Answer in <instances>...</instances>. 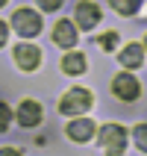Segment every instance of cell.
I'll use <instances>...</instances> for the list:
<instances>
[{"mask_svg": "<svg viewBox=\"0 0 147 156\" xmlns=\"http://www.w3.org/2000/svg\"><path fill=\"white\" fill-rule=\"evenodd\" d=\"M97 141H100V147H103L106 156H121L124 147H127V130L118 127V124H103Z\"/></svg>", "mask_w": 147, "mask_h": 156, "instance_id": "obj_1", "label": "cell"}, {"mask_svg": "<svg viewBox=\"0 0 147 156\" xmlns=\"http://www.w3.org/2000/svg\"><path fill=\"white\" fill-rule=\"evenodd\" d=\"M88 109H91V91L88 88H71L59 103V112L68 115V118H77V115L88 112Z\"/></svg>", "mask_w": 147, "mask_h": 156, "instance_id": "obj_2", "label": "cell"}, {"mask_svg": "<svg viewBox=\"0 0 147 156\" xmlns=\"http://www.w3.org/2000/svg\"><path fill=\"white\" fill-rule=\"evenodd\" d=\"M12 30H18L26 38H33V35L41 33V18L35 15L33 9H18L15 15H12Z\"/></svg>", "mask_w": 147, "mask_h": 156, "instance_id": "obj_3", "label": "cell"}, {"mask_svg": "<svg viewBox=\"0 0 147 156\" xmlns=\"http://www.w3.org/2000/svg\"><path fill=\"white\" fill-rule=\"evenodd\" d=\"M112 91L118 100H127V103H132V100H138V83H135V77H130V74H121V77L112 80Z\"/></svg>", "mask_w": 147, "mask_h": 156, "instance_id": "obj_4", "label": "cell"}, {"mask_svg": "<svg viewBox=\"0 0 147 156\" xmlns=\"http://www.w3.org/2000/svg\"><path fill=\"white\" fill-rule=\"evenodd\" d=\"M97 21H100V6H94L91 0L77 3V27L79 30H94Z\"/></svg>", "mask_w": 147, "mask_h": 156, "instance_id": "obj_5", "label": "cell"}, {"mask_svg": "<svg viewBox=\"0 0 147 156\" xmlns=\"http://www.w3.org/2000/svg\"><path fill=\"white\" fill-rule=\"evenodd\" d=\"M15 62H18V68H24V71H35L38 62H41V50L33 47V44H18L15 47Z\"/></svg>", "mask_w": 147, "mask_h": 156, "instance_id": "obj_6", "label": "cell"}, {"mask_svg": "<svg viewBox=\"0 0 147 156\" xmlns=\"http://www.w3.org/2000/svg\"><path fill=\"white\" fill-rule=\"evenodd\" d=\"M94 121H88V118H74V121L68 124V139L71 141H88L91 136H94Z\"/></svg>", "mask_w": 147, "mask_h": 156, "instance_id": "obj_7", "label": "cell"}, {"mask_svg": "<svg viewBox=\"0 0 147 156\" xmlns=\"http://www.w3.org/2000/svg\"><path fill=\"white\" fill-rule=\"evenodd\" d=\"M18 124L38 127V124H41V106L35 103V100H24V103L18 106Z\"/></svg>", "mask_w": 147, "mask_h": 156, "instance_id": "obj_8", "label": "cell"}, {"mask_svg": "<svg viewBox=\"0 0 147 156\" xmlns=\"http://www.w3.org/2000/svg\"><path fill=\"white\" fill-rule=\"evenodd\" d=\"M53 41L59 44V47H74L77 44V27L71 24V21H59V24L53 27Z\"/></svg>", "mask_w": 147, "mask_h": 156, "instance_id": "obj_9", "label": "cell"}, {"mask_svg": "<svg viewBox=\"0 0 147 156\" xmlns=\"http://www.w3.org/2000/svg\"><path fill=\"white\" fill-rule=\"evenodd\" d=\"M141 62H144V47H141V44H127V47L121 50V65L138 68Z\"/></svg>", "mask_w": 147, "mask_h": 156, "instance_id": "obj_10", "label": "cell"}, {"mask_svg": "<svg viewBox=\"0 0 147 156\" xmlns=\"http://www.w3.org/2000/svg\"><path fill=\"white\" fill-rule=\"evenodd\" d=\"M62 71H65V74H82V71H86L82 53H68V56L62 59Z\"/></svg>", "mask_w": 147, "mask_h": 156, "instance_id": "obj_11", "label": "cell"}, {"mask_svg": "<svg viewBox=\"0 0 147 156\" xmlns=\"http://www.w3.org/2000/svg\"><path fill=\"white\" fill-rule=\"evenodd\" d=\"M121 15H135L138 12V6H141V0H109Z\"/></svg>", "mask_w": 147, "mask_h": 156, "instance_id": "obj_12", "label": "cell"}, {"mask_svg": "<svg viewBox=\"0 0 147 156\" xmlns=\"http://www.w3.org/2000/svg\"><path fill=\"white\" fill-rule=\"evenodd\" d=\"M135 144L147 153V124H138V127H135Z\"/></svg>", "mask_w": 147, "mask_h": 156, "instance_id": "obj_13", "label": "cell"}, {"mask_svg": "<svg viewBox=\"0 0 147 156\" xmlns=\"http://www.w3.org/2000/svg\"><path fill=\"white\" fill-rule=\"evenodd\" d=\"M9 121H12V112H9V106H6V103H0V133H6Z\"/></svg>", "mask_w": 147, "mask_h": 156, "instance_id": "obj_14", "label": "cell"}, {"mask_svg": "<svg viewBox=\"0 0 147 156\" xmlns=\"http://www.w3.org/2000/svg\"><path fill=\"white\" fill-rule=\"evenodd\" d=\"M115 44H118V35L115 33H106L103 38H100V47H103V50H115Z\"/></svg>", "mask_w": 147, "mask_h": 156, "instance_id": "obj_15", "label": "cell"}, {"mask_svg": "<svg viewBox=\"0 0 147 156\" xmlns=\"http://www.w3.org/2000/svg\"><path fill=\"white\" fill-rule=\"evenodd\" d=\"M35 3H38V6H41L44 12H56V9H59L62 3H65V0H35Z\"/></svg>", "mask_w": 147, "mask_h": 156, "instance_id": "obj_16", "label": "cell"}, {"mask_svg": "<svg viewBox=\"0 0 147 156\" xmlns=\"http://www.w3.org/2000/svg\"><path fill=\"white\" fill-rule=\"evenodd\" d=\"M6 38H9V27H6V21H0V47L6 44Z\"/></svg>", "mask_w": 147, "mask_h": 156, "instance_id": "obj_17", "label": "cell"}, {"mask_svg": "<svg viewBox=\"0 0 147 156\" xmlns=\"http://www.w3.org/2000/svg\"><path fill=\"white\" fill-rule=\"evenodd\" d=\"M0 156H21V153H18L15 147H3V150H0Z\"/></svg>", "mask_w": 147, "mask_h": 156, "instance_id": "obj_18", "label": "cell"}, {"mask_svg": "<svg viewBox=\"0 0 147 156\" xmlns=\"http://www.w3.org/2000/svg\"><path fill=\"white\" fill-rule=\"evenodd\" d=\"M0 6H6V0H0Z\"/></svg>", "mask_w": 147, "mask_h": 156, "instance_id": "obj_19", "label": "cell"}, {"mask_svg": "<svg viewBox=\"0 0 147 156\" xmlns=\"http://www.w3.org/2000/svg\"><path fill=\"white\" fill-rule=\"evenodd\" d=\"M144 47H147V41H144Z\"/></svg>", "mask_w": 147, "mask_h": 156, "instance_id": "obj_20", "label": "cell"}]
</instances>
